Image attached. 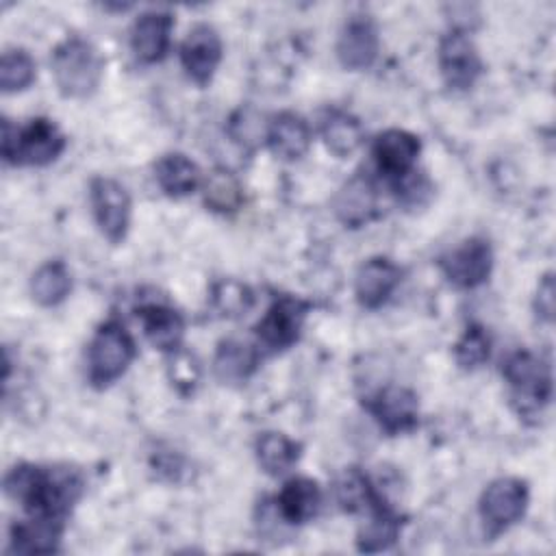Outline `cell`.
Returning <instances> with one entry per match:
<instances>
[{
    "mask_svg": "<svg viewBox=\"0 0 556 556\" xmlns=\"http://www.w3.org/2000/svg\"><path fill=\"white\" fill-rule=\"evenodd\" d=\"M4 491L30 515L63 519L83 493V478L76 469H43L17 465L4 476Z\"/></svg>",
    "mask_w": 556,
    "mask_h": 556,
    "instance_id": "obj_1",
    "label": "cell"
},
{
    "mask_svg": "<svg viewBox=\"0 0 556 556\" xmlns=\"http://www.w3.org/2000/svg\"><path fill=\"white\" fill-rule=\"evenodd\" d=\"M100 52L80 37H70L52 52V76L65 98H87L102 80Z\"/></svg>",
    "mask_w": 556,
    "mask_h": 556,
    "instance_id": "obj_2",
    "label": "cell"
},
{
    "mask_svg": "<svg viewBox=\"0 0 556 556\" xmlns=\"http://www.w3.org/2000/svg\"><path fill=\"white\" fill-rule=\"evenodd\" d=\"M2 156L15 165H48L65 148V137L59 126L46 117L30 119L17 128L9 119L2 122Z\"/></svg>",
    "mask_w": 556,
    "mask_h": 556,
    "instance_id": "obj_3",
    "label": "cell"
},
{
    "mask_svg": "<svg viewBox=\"0 0 556 556\" xmlns=\"http://www.w3.org/2000/svg\"><path fill=\"white\" fill-rule=\"evenodd\" d=\"M135 358V341L126 328L117 321H106L98 328L89 343L87 365L89 380L96 387H106L115 382Z\"/></svg>",
    "mask_w": 556,
    "mask_h": 556,
    "instance_id": "obj_4",
    "label": "cell"
},
{
    "mask_svg": "<svg viewBox=\"0 0 556 556\" xmlns=\"http://www.w3.org/2000/svg\"><path fill=\"white\" fill-rule=\"evenodd\" d=\"M528 484L519 478H497L480 495V517L491 536L515 526L528 508Z\"/></svg>",
    "mask_w": 556,
    "mask_h": 556,
    "instance_id": "obj_5",
    "label": "cell"
},
{
    "mask_svg": "<svg viewBox=\"0 0 556 556\" xmlns=\"http://www.w3.org/2000/svg\"><path fill=\"white\" fill-rule=\"evenodd\" d=\"M504 378L513 389V397L519 402L521 410L541 408L552 395V376L547 363H543L532 352L519 350L510 354L502 369Z\"/></svg>",
    "mask_w": 556,
    "mask_h": 556,
    "instance_id": "obj_6",
    "label": "cell"
},
{
    "mask_svg": "<svg viewBox=\"0 0 556 556\" xmlns=\"http://www.w3.org/2000/svg\"><path fill=\"white\" fill-rule=\"evenodd\" d=\"M89 202L100 232L111 243H119L130 226V195L124 185L98 176L89 185Z\"/></svg>",
    "mask_w": 556,
    "mask_h": 556,
    "instance_id": "obj_7",
    "label": "cell"
},
{
    "mask_svg": "<svg viewBox=\"0 0 556 556\" xmlns=\"http://www.w3.org/2000/svg\"><path fill=\"white\" fill-rule=\"evenodd\" d=\"M306 315L308 302L293 295H280L256 324L261 345L271 352L291 348L300 339Z\"/></svg>",
    "mask_w": 556,
    "mask_h": 556,
    "instance_id": "obj_8",
    "label": "cell"
},
{
    "mask_svg": "<svg viewBox=\"0 0 556 556\" xmlns=\"http://www.w3.org/2000/svg\"><path fill=\"white\" fill-rule=\"evenodd\" d=\"M439 70L452 89H467L482 72L480 54L465 30L447 33L439 43Z\"/></svg>",
    "mask_w": 556,
    "mask_h": 556,
    "instance_id": "obj_9",
    "label": "cell"
},
{
    "mask_svg": "<svg viewBox=\"0 0 556 556\" xmlns=\"http://www.w3.org/2000/svg\"><path fill=\"white\" fill-rule=\"evenodd\" d=\"M439 265L452 285L460 289H473L489 278L493 267V252L484 239L473 237L447 252Z\"/></svg>",
    "mask_w": 556,
    "mask_h": 556,
    "instance_id": "obj_10",
    "label": "cell"
},
{
    "mask_svg": "<svg viewBox=\"0 0 556 556\" xmlns=\"http://www.w3.org/2000/svg\"><path fill=\"white\" fill-rule=\"evenodd\" d=\"M219 61L222 39L217 30L208 24H195L180 46V63L187 76L198 85H206L213 78Z\"/></svg>",
    "mask_w": 556,
    "mask_h": 556,
    "instance_id": "obj_11",
    "label": "cell"
},
{
    "mask_svg": "<svg viewBox=\"0 0 556 556\" xmlns=\"http://www.w3.org/2000/svg\"><path fill=\"white\" fill-rule=\"evenodd\" d=\"M369 410L378 419L380 428L389 434L408 432L417 426L419 419V400L406 387H382L371 400Z\"/></svg>",
    "mask_w": 556,
    "mask_h": 556,
    "instance_id": "obj_12",
    "label": "cell"
},
{
    "mask_svg": "<svg viewBox=\"0 0 556 556\" xmlns=\"http://www.w3.org/2000/svg\"><path fill=\"white\" fill-rule=\"evenodd\" d=\"M378 30L367 15H354L345 22L339 41L337 56L345 70H367L378 56Z\"/></svg>",
    "mask_w": 556,
    "mask_h": 556,
    "instance_id": "obj_13",
    "label": "cell"
},
{
    "mask_svg": "<svg viewBox=\"0 0 556 556\" xmlns=\"http://www.w3.org/2000/svg\"><path fill=\"white\" fill-rule=\"evenodd\" d=\"M400 280H402V271L391 258L374 256L365 261L358 267L356 280H354V293L358 304L365 308L382 306L391 298Z\"/></svg>",
    "mask_w": 556,
    "mask_h": 556,
    "instance_id": "obj_14",
    "label": "cell"
},
{
    "mask_svg": "<svg viewBox=\"0 0 556 556\" xmlns=\"http://www.w3.org/2000/svg\"><path fill=\"white\" fill-rule=\"evenodd\" d=\"M174 17L167 11H146L141 13L130 30V48L135 56L143 63L161 61L172 41Z\"/></svg>",
    "mask_w": 556,
    "mask_h": 556,
    "instance_id": "obj_15",
    "label": "cell"
},
{
    "mask_svg": "<svg viewBox=\"0 0 556 556\" xmlns=\"http://www.w3.org/2000/svg\"><path fill=\"white\" fill-rule=\"evenodd\" d=\"M419 150V139L413 132L400 128H389L380 132L374 141V159L378 163V169L391 176L393 180L413 172Z\"/></svg>",
    "mask_w": 556,
    "mask_h": 556,
    "instance_id": "obj_16",
    "label": "cell"
},
{
    "mask_svg": "<svg viewBox=\"0 0 556 556\" xmlns=\"http://www.w3.org/2000/svg\"><path fill=\"white\" fill-rule=\"evenodd\" d=\"M378 213V191L367 176H352L334 195V215L348 228L371 222Z\"/></svg>",
    "mask_w": 556,
    "mask_h": 556,
    "instance_id": "obj_17",
    "label": "cell"
},
{
    "mask_svg": "<svg viewBox=\"0 0 556 556\" xmlns=\"http://www.w3.org/2000/svg\"><path fill=\"white\" fill-rule=\"evenodd\" d=\"M267 143L271 152L285 161H298L311 146V128L298 113L282 111L267 124Z\"/></svg>",
    "mask_w": 556,
    "mask_h": 556,
    "instance_id": "obj_18",
    "label": "cell"
},
{
    "mask_svg": "<svg viewBox=\"0 0 556 556\" xmlns=\"http://www.w3.org/2000/svg\"><path fill=\"white\" fill-rule=\"evenodd\" d=\"M321 506V489L311 478H291L276 497V510L282 521L300 526L311 521Z\"/></svg>",
    "mask_w": 556,
    "mask_h": 556,
    "instance_id": "obj_19",
    "label": "cell"
},
{
    "mask_svg": "<svg viewBox=\"0 0 556 556\" xmlns=\"http://www.w3.org/2000/svg\"><path fill=\"white\" fill-rule=\"evenodd\" d=\"M137 317L141 319L143 332L154 348L163 352H174L180 348V341L185 334V321L178 311L165 304L152 302V304H143Z\"/></svg>",
    "mask_w": 556,
    "mask_h": 556,
    "instance_id": "obj_20",
    "label": "cell"
},
{
    "mask_svg": "<svg viewBox=\"0 0 556 556\" xmlns=\"http://www.w3.org/2000/svg\"><path fill=\"white\" fill-rule=\"evenodd\" d=\"M258 365V352L254 345L243 343L239 339H226L217 345L213 358V371L224 384H241L245 382Z\"/></svg>",
    "mask_w": 556,
    "mask_h": 556,
    "instance_id": "obj_21",
    "label": "cell"
},
{
    "mask_svg": "<svg viewBox=\"0 0 556 556\" xmlns=\"http://www.w3.org/2000/svg\"><path fill=\"white\" fill-rule=\"evenodd\" d=\"M61 530V519L33 515V519L11 528V549L20 554H50L59 547Z\"/></svg>",
    "mask_w": 556,
    "mask_h": 556,
    "instance_id": "obj_22",
    "label": "cell"
},
{
    "mask_svg": "<svg viewBox=\"0 0 556 556\" xmlns=\"http://www.w3.org/2000/svg\"><path fill=\"white\" fill-rule=\"evenodd\" d=\"M154 180L163 193L172 198H182L198 189L200 169L189 156L180 152H169L156 161Z\"/></svg>",
    "mask_w": 556,
    "mask_h": 556,
    "instance_id": "obj_23",
    "label": "cell"
},
{
    "mask_svg": "<svg viewBox=\"0 0 556 556\" xmlns=\"http://www.w3.org/2000/svg\"><path fill=\"white\" fill-rule=\"evenodd\" d=\"M400 536V517L387 506L378 504L369 510L367 521L358 528L356 547L365 554H376L389 549Z\"/></svg>",
    "mask_w": 556,
    "mask_h": 556,
    "instance_id": "obj_24",
    "label": "cell"
},
{
    "mask_svg": "<svg viewBox=\"0 0 556 556\" xmlns=\"http://www.w3.org/2000/svg\"><path fill=\"white\" fill-rule=\"evenodd\" d=\"M321 137L326 148L339 159L350 156L363 141V128L356 117L345 111H328L321 119Z\"/></svg>",
    "mask_w": 556,
    "mask_h": 556,
    "instance_id": "obj_25",
    "label": "cell"
},
{
    "mask_svg": "<svg viewBox=\"0 0 556 556\" xmlns=\"http://www.w3.org/2000/svg\"><path fill=\"white\" fill-rule=\"evenodd\" d=\"M300 458V445L282 432H263L256 441V460L269 476L287 473Z\"/></svg>",
    "mask_w": 556,
    "mask_h": 556,
    "instance_id": "obj_26",
    "label": "cell"
},
{
    "mask_svg": "<svg viewBox=\"0 0 556 556\" xmlns=\"http://www.w3.org/2000/svg\"><path fill=\"white\" fill-rule=\"evenodd\" d=\"M72 291V274L61 261L43 263L30 278V293L41 306L61 304Z\"/></svg>",
    "mask_w": 556,
    "mask_h": 556,
    "instance_id": "obj_27",
    "label": "cell"
},
{
    "mask_svg": "<svg viewBox=\"0 0 556 556\" xmlns=\"http://www.w3.org/2000/svg\"><path fill=\"white\" fill-rule=\"evenodd\" d=\"M204 204L215 213H235L243 204V189L237 176L224 167L213 169L204 180Z\"/></svg>",
    "mask_w": 556,
    "mask_h": 556,
    "instance_id": "obj_28",
    "label": "cell"
},
{
    "mask_svg": "<svg viewBox=\"0 0 556 556\" xmlns=\"http://www.w3.org/2000/svg\"><path fill=\"white\" fill-rule=\"evenodd\" d=\"M334 495L343 510L358 513V510H371L380 504L374 486L369 484L367 476L358 471L356 467L345 469L337 482H334Z\"/></svg>",
    "mask_w": 556,
    "mask_h": 556,
    "instance_id": "obj_29",
    "label": "cell"
},
{
    "mask_svg": "<svg viewBox=\"0 0 556 556\" xmlns=\"http://www.w3.org/2000/svg\"><path fill=\"white\" fill-rule=\"evenodd\" d=\"M252 302H254V295L250 287L235 278H224L213 285L211 304L219 317H226V319L241 317L250 311Z\"/></svg>",
    "mask_w": 556,
    "mask_h": 556,
    "instance_id": "obj_30",
    "label": "cell"
},
{
    "mask_svg": "<svg viewBox=\"0 0 556 556\" xmlns=\"http://www.w3.org/2000/svg\"><path fill=\"white\" fill-rule=\"evenodd\" d=\"M35 80V61L24 50H7L0 59V87L4 93L22 91Z\"/></svg>",
    "mask_w": 556,
    "mask_h": 556,
    "instance_id": "obj_31",
    "label": "cell"
},
{
    "mask_svg": "<svg viewBox=\"0 0 556 556\" xmlns=\"http://www.w3.org/2000/svg\"><path fill=\"white\" fill-rule=\"evenodd\" d=\"M491 354V339L482 326H469L454 345L456 363L463 369L480 367Z\"/></svg>",
    "mask_w": 556,
    "mask_h": 556,
    "instance_id": "obj_32",
    "label": "cell"
},
{
    "mask_svg": "<svg viewBox=\"0 0 556 556\" xmlns=\"http://www.w3.org/2000/svg\"><path fill=\"white\" fill-rule=\"evenodd\" d=\"M169 354H172V358H169V378L176 384V389L187 395L195 389V384L200 380L198 361L193 358V354L185 352L182 348H178Z\"/></svg>",
    "mask_w": 556,
    "mask_h": 556,
    "instance_id": "obj_33",
    "label": "cell"
},
{
    "mask_svg": "<svg viewBox=\"0 0 556 556\" xmlns=\"http://www.w3.org/2000/svg\"><path fill=\"white\" fill-rule=\"evenodd\" d=\"M536 315L545 321L554 319V278L545 274L536 289Z\"/></svg>",
    "mask_w": 556,
    "mask_h": 556,
    "instance_id": "obj_34",
    "label": "cell"
}]
</instances>
